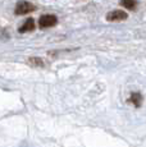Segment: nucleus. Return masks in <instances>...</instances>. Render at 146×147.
<instances>
[{
	"label": "nucleus",
	"instance_id": "1",
	"mask_svg": "<svg viewBox=\"0 0 146 147\" xmlns=\"http://www.w3.org/2000/svg\"><path fill=\"white\" fill-rule=\"evenodd\" d=\"M36 8L33 4H31L28 1H19L16 7V14L18 16H23V14H27V13H31L33 12Z\"/></svg>",
	"mask_w": 146,
	"mask_h": 147
},
{
	"label": "nucleus",
	"instance_id": "2",
	"mask_svg": "<svg viewBox=\"0 0 146 147\" xmlns=\"http://www.w3.org/2000/svg\"><path fill=\"white\" fill-rule=\"evenodd\" d=\"M58 22L57 17L53 16V14H45V16L40 17V21H39V24H40L41 28H49L55 26Z\"/></svg>",
	"mask_w": 146,
	"mask_h": 147
},
{
	"label": "nucleus",
	"instance_id": "3",
	"mask_svg": "<svg viewBox=\"0 0 146 147\" xmlns=\"http://www.w3.org/2000/svg\"><path fill=\"white\" fill-rule=\"evenodd\" d=\"M127 18V13H124L123 10H113V12L108 13L106 19L110 22H117V21H123Z\"/></svg>",
	"mask_w": 146,
	"mask_h": 147
},
{
	"label": "nucleus",
	"instance_id": "4",
	"mask_svg": "<svg viewBox=\"0 0 146 147\" xmlns=\"http://www.w3.org/2000/svg\"><path fill=\"white\" fill-rule=\"evenodd\" d=\"M33 28H35V21H33L32 18H28V19H27V21L21 26V28H19V32H21V33L31 32V31H33Z\"/></svg>",
	"mask_w": 146,
	"mask_h": 147
},
{
	"label": "nucleus",
	"instance_id": "5",
	"mask_svg": "<svg viewBox=\"0 0 146 147\" xmlns=\"http://www.w3.org/2000/svg\"><path fill=\"white\" fill-rule=\"evenodd\" d=\"M130 101L132 104H133L136 107H139V106H141V104H142V95L141 94H139V92H136V94H132L131 95V97H130Z\"/></svg>",
	"mask_w": 146,
	"mask_h": 147
},
{
	"label": "nucleus",
	"instance_id": "6",
	"mask_svg": "<svg viewBox=\"0 0 146 147\" xmlns=\"http://www.w3.org/2000/svg\"><path fill=\"white\" fill-rule=\"evenodd\" d=\"M136 4H137V1L136 0H120V5L122 7H124L126 9H135L136 8Z\"/></svg>",
	"mask_w": 146,
	"mask_h": 147
},
{
	"label": "nucleus",
	"instance_id": "7",
	"mask_svg": "<svg viewBox=\"0 0 146 147\" xmlns=\"http://www.w3.org/2000/svg\"><path fill=\"white\" fill-rule=\"evenodd\" d=\"M28 63L32 64L33 67H45V63L41 60L40 58H30L28 59Z\"/></svg>",
	"mask_w": 146,
	"mask_h": 147
}]
</instances>
